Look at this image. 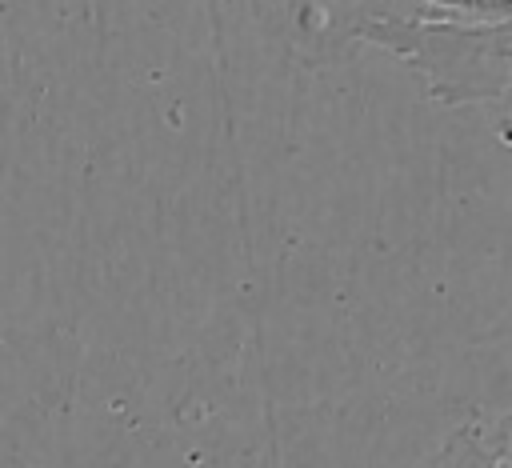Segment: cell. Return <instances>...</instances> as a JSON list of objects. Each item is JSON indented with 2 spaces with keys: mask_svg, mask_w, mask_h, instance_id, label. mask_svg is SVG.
<instances>
[{
  "mask_svg": "<svg viewBox=\"0 0 512 468\" xmlns=\"http://www.w3.org/2000/svg\"><path fill=\"white\" fill-rule=\"evenodd\" d=\"M352 44H376L404 60L424 96L444 108L488 104L512 92V16L488 24L444 20H368Z\"/></svg>",
  "mask_w": 512,
  "mask_h": 468,
  "instance_id": "obj_1",
  "label": "cell"
},
{
  "mask_svg": "<svg viewBox=\"0 0 512 468\" xmlns=\"http://www.w3.org/2000/svg\"><path fill=\"white\" fill-rule=\"evenodd\" d=\"M464 432L472 436V444L488 456V460H512V404L496 408V412H480L464 424Z\"/></svg>",
  "mask_w": 512,
  "mask_h": 468,
  "instance_id": "obj_3",
  "label": "cell"
},
{
  "mask_svg": "<svg viewBox=\"0 0 512 468\" xmlns=\"http://www.w3.org/2000/svg\"><path fill=\"white\" fill-rule=\"evenodd\" d=\"M428 468H512V460H488V456L472 444V436L464 432V424H460L456 432H448L444 448L432 456Z\"/></svg>",
  "mask_w": 512,
  "mask_h": 468,
  "instance_id": "obj_4",
  "label": "cell"
},
{
  "mask_svg": "<svg viewBox=\"0 0 512 468\" xmlns=\"http://www.w3.org/2000/svg\"><path fill=\"white\" fill-rule=\"evenodd\" d=\"M420 20H444V24H488L508 20L512 0H412Z\"/></svg>",
  "mask_w": 512,
  "mask_h": 468,
  "instance_id": "obj_2",
  "label": "cell"
}]
</instances>
